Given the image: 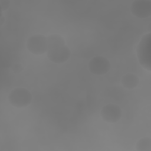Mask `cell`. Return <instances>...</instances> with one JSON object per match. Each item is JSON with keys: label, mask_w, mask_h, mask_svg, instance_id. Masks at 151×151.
Wrapping results in <instances>:
<instances>
[{"label": "cell", "mask_w": 151, "mask_h": 151, "mask_svg": "<svg viewBox=\"0 0 151 151\" xmlns=\"http://www.w3.org/2000/svg\"><path fill=\"white\" fill-rule=\"evenodd\" d=\"M11 1L8 0H1L0 1V5H1V11H6L9 6H10Z\"/></svg>", "instance_id": "8fae6325"}, {"label": "cell", "mask_w": 151, "mask_h": 151, "mask_svg": "<svg viewBox=\"0 0 151 151\" xmlns=\"http://www.w3.org/2000/svg\"><path fill=\"white\" fill-rule=\"evenodd\" d=\"M8 99L10 103L17 108L25 107L29 105L32 100L31 93L26 88L16 87L11 90Z\"/></svg>", "instance_id": "7a4b0ae2"}, {"label": "cell", "mask_w": 151, "mask_h": 151, "mask_svg": "<svg viewBox=\"0 0 151 151\" xmlns=\"http://www.w3.org/2000/svg\"><path fill=\"white\" fill-rule=\"evenodd\" d=\"M132 13L139 18H148L151 15V1L150 0H135L130 6Z\"/></svg>", "instance_id": "8992f818"}, {"label": "cell", "mask_w": 151, "mask_h": 151, "mask_svg": "<svg viewBox=\"0 0 151 151\" xmlns=\"http://www.w3.org/2000/svg\"><path fill=\"white\" fill-rule=\"evenodd\" d=\"M71 56V51L65 45H60L48 49L47 57L55 63H63L67 61Z\"/></svg>", "instance_id": "5b68a950"}, {"label": "cell", "mask_w": 151, "mask_h": 151, "mask_svg": "<svg viewBox=\"0 0 151 151\" xmlns=\"http://www.w3.org/2000/svg\"><path fill=\"white\" fill-rule=\"evenodd\" d=\"M123 87L128 89H133L137 86L139 83V77L133 73H128L124 74L121 80Z\"/></svg>", "instance_id": "ba28073f"}, {"label": "cell", "mask_w": 151, "mask_h": 151, "mask_svg": "<svg viewBox=\"0 0 151 151\" xmlns=\"http://www.w3.org/2000/svg\"><path fill=\"white\" fill-rule=\"evenodd\" d=\"M136 149L138 151H150L151 150V139L150 137H143L138 140Z\"/></svg>", "instance_id": "30bf717a"}, {"label": "cell", "mask_w": 151, "mask_h": 151, "mask_svg": "<svg viewBox=\"0 0 151 151\" xmlns=\"http://www.w3.org/2000/svg\"><path fill=\"white\" fill-rule=\"evenodd\" d=\"M100 115L104 121L109 123H115L120 119L122 116V110L118 105L110 103L103 107Z\"/></svg>", "instance_id": "52a82bcc"}, {"label": "cell", "mask_w": 151, "mask_h": 151, "mask_svg": "<svg viewBox=\"0 0 151 151\" xmlns=\"http://www.w3.org/2000/svg\"><path fill=\"white\" fill-rule=\"evenodd\" d=\"M48 50L55 47L65 45V41L63 37L59 34H54L47 37Z\"/></svg>", "instance_id": "9c48e42d"}, {"label": "cell", "mask_w": 151, "mask_h": 151, "mask_svg": "<svg viewBox=\"0 0 151 151\" xmlns=\"http://www.w3.org/2000/svg\"><path fill=\"white\" fill-rule=\"evenodd\" d=\"M88 66L91 73L98 76L106 74L111 67L109 60L102 56H96L92 58L88 62Z\"/></svg>", "instance_id": "277c9868"}, {"label": "cell", "mask_w": 151, "mask_h": 151, "mask_svg": "<svg viewBox=\"0 0 151 151\" xmlns=\"http://www.w3.org/2000/svg\"><path fill=\"white\" fill-rule=\"evenodd\" d=\"M5 22V19H4V17L2 15H1V25H2Z\"/></svg>", "instance_id": "4fadbf2b"}, {"label": "cell", "mask_w": 151, "mask_h": 151, "mask_svg": "<svg viewBox=\"0 0 151 151\" xmlns=\"http://www.w3.org/2000/svg\"><path fill=\"white\" fill-rule=\"evenodd\" d=\"M26 45L32 54H43L48 51L47 37L42 34H34L27 40Z\"/></svg>", "instance_id": "3957f363"}, {"label": "cell", "mask_w": 151, "mask_h": 151, "mask_svg": "<svg viewBox=\"0 0 151 151\" xmlns=\"http://www.w3.org/2000/svg\"><path fill=\"white\" fill-rule=\"evenodd\" d=\"M22 67V65H21L19 64L15 65V66H14V68H13L14 71L15 72V73H18V72L21 71L22 69H21V68H18V67Z\"/></svg>", "instance_id": "7c38bea8"}, {"label": "cell", "mask_w": 151, "mask_h": 151, "mask_svg": "<svg viewBox=\"0 0 151 151\" xmlns=\"http://www.w3.org/2000/svg\"><path fill=\"white\" fill-rule=\"evenodd\" d=\"M151 35L150 33L145 34L141 39L137 49L138 60L140 65L147 70H151Z\"/></svg>", "instance_id": "6da1fadb"}]
</instances>
